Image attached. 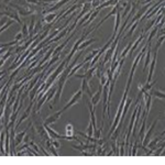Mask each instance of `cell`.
I'll list each match as a JSON object with an SVG mask.
<instances>
[{
    "mask_svg": "<svg viewBox=\"0 0 165 165\" xmlns=\"http://www.w3.org/2000/svg\"><path fill=\"white\" fill-rule=\"evenodd\" d=\"M82 89H79V90H77L76 93L74 94V95H73V97H71V99H69L68 100V102H67V104L65 105V107L63 108V109H62V111H66V110L67 109H69V108L71 107H73V106H74V105H76L77 102L79 101L80 99H82Z\"/></svg>",
    "mask_w": 165,
    "mask_h": 165,
    "instance_id": "cell-1",
    "label": "cell"
},
{
    "mask_svg": "<svg viewBox=\"0 0 165 165\" xmlns=\"http://www.w3.org/2000/svg\"><path fill=\"white\" fill-rule=\"evenodd\" d=\"M157 121H159V119H156V120L154 121L153 123L151 124V127H150V129H148V131L145 132V134L143 135V139H142V142H141V144H140V148H144V146L148 145V141H150V139H151L152 134H153L154 128H155V126H156Z\"/></svg>",
    "mask_w": 165,
    "mask_h": 165,
    "instance_id": "cell-2",
    "label": "cell"
},
{
    "mask_svg": "<svg viewBox=\"0 0 165 165\" xmlns=\"http://www.w3.org/2000/svg\"><path fill=\"white\" fill-rule=\"evenodd\" d=\"M33 124H34V129H35V131L38 132V134L41 137L42 140H47V139H51V138L49 137V134H47V132H46V130H45V128H44L43 123L35 121V123H33Z\"/></svg>",
    "mask_w": 165,
    "mask_h": 165,
    "instance_id": "cell-3",
    "label": "cell"
},
{
    "mask_svg": "<svg viewBox=\"0 0 165 165\" xmlns=\"http://www.w3.org/2000/svg\"><path fill=\"white\" fill-rule=\"evenodd\" d=\"M121 3V2H120ZM122 9H124L122 6H120V8L118 9V11H117V13H116V21H115V29H113V33H112V36H111V38H113L115 40V38L117 36V33H118L119 31V28H120V24H121V11H122Z\"/></svg>",
    "mask_w": 165,
    "mask_h": 165,
    "instance_id": "cell-4",
    "label": "cell"
},
{
    "mask_svg": "<svg viewBox=\"0 0 165 165\" xmlns=\"http://www.w3.org/2000/svg\"><path fill=\"white\" fill-rule=\"evenodd\" d=\"M32 108H33V101H30V105H29V107H28V109L27 110H24V112L22 113L21 115V117H20V119L18 120V122L16 123V126H14V129H18L20 127V124L23 122V121L25 120V119L30 116V113H31V111H32Z\"/></svg>",
    "mask_w": 165,
    "mask_h": 165,
    "instance_id": "cell-5",
    "label": "cell"
},
{
    "mask_svg": "<svg viewBox=\"0 0 165 165\" xmlns=\"http://www.w3.org/2000/svg\"><path fill=\"white\" fill-rule=\"evenodd\" d=\"M62 115H63V111L60 110V111H57V112H55V113H53V115L49 116V117L43 121V124L44 126H50V124L55 123V122L61 118V116Z\"/></svg>",
    "mask_w": 165,
    "mask_h": 165,
    "instance_id": "cell-6",
    "label": "cell"
},
{
    "mask_svg": "<svg viewBox=\"0 0 165 165\" xmlns=\"http://www.w3.org/2000/svg\"><path fill=\"white\" fill-rule=\"evenodd\" d=\"M152 98H153V96H152V95L148 93V91L145 90L144 93H143V99H144V102H145V105H144V107H145L144 112H145L146 115H148V112H150V109H151Z\"/></svg>",
    "mask_w": 165,
    "mask_h": 165,
    "instance_id": "cell-7",
    "label": "cell"
},
{
    "mask_svg": "<svg viewBox=\"0 0 165 165\" xmlns=\"http://www.w3.org/2000/svg\"><path fill=\"white\" fill-rule=\"evenodd\" d=\"M148 47H146L145 51V61H144V66H143V73H145L148 71V64H150V61H151V53H152V45L151 42H148Z\"/></svg>",
    "mask_w": 165,
    "mask_h": 165,
    "instance_id": "cell-8",
    "label": "cell"
},
{
    "mask_svg": "<svg viewBox=\"0 0 165 165\" xmlns=\"http://www.w3.org/2000/svg\"><path fill=\"white\" fill-rule=\"evenodd\" d=\"M10 128L8 126L5 127L6 131V138H5V152L6 155H10V132H9Z\"/></svg>",
    "mask_w": 165,
    "mask_h": 165,
    "instance_id": "cell-9",
    "label": "cell"
},
{
    "mask_svg": "<svg viewBox=\"0 0 165 165\" xmlns=\"http://www.w3.org/2000/svg\"><path fill=\"white\" fill-rule=\"evenodd\" d=\"M102 87H104V86L100 85V87H99L98 91H97L96 94H94L93 96L90 97L91 105H93L94 107H96L97 105L99 104V101H100V99H101V95H102Z\"/></svg>",
    "mask_w": 165,
    "mask_h": 165,
    "instance_id": "cell-10",
    "label": "cell"
},
{
    "mask_svg": "<svg viewBox=\"0 0 165 165\" xmlns=\"http://www.w3.org/2000/svg\"><path fill=\"white\" fill-rule=\"evenodd\" d=\"M31 126H32V123L30 124V126L28 127V128H25L24 130L22 132H19L18 134H16L14 135V143H16V145H20L22 142H23V138H24V135H25V133H27L28 131H29V129L31 128Z\"/></svg>",
    "mask_w": 165,
    "mask_h": 165,
    "instance_id": "cell-11",
    "label": "cell"
},
{
    "mask_svg": "<svg viewBox=\"0 0 165 165\" xmlns=\"http://www.w3.org/2000/svg\"><path fill=\"white\" fill-rule=\"evenodd\" d=\"M44 128H45L47 134H49V137L51 138L52 140H61V137H62V135H61L60 133H57V132L55 131V130H53L52 128H50L49 126H44Z\"/></svg>",
    "mask_w": 165,
    "mask_h": 165,
    "instance_id": "cell-12",
    "label": "cell"
},
{
    "mask_svg": "<svg viewBox=\"0 0 165 165\" xmlns=\"http://www.w3.org/2000/svg\"><path fill=\"white\" fill-rule=\"evenodd\" d=\"M119 0H106V1H104L102 3H100V5L97 7L95 10H101V9L104 8H107V7H115L117 3H118Z\"/></svg>",
    "mask_w": 165,
    "mask_h": 165,
    "instance_id": "cell-13",
    "label": "cell"
},
{
    "mask_svg": "<svg viewBox=\"0 0 165 165\" xmlns=\"http://www.w3.org/2000/svg\"><path fill=\"white\" fill-rule=\"evenodd\" d=\"M82 7V3H75L73 7H71V8H68L67 10H65V12H64L63 14H62V18L61 19H65L66 16H69L71 13H73L74 11H76V10H78V9H80ZM60 19V20H61Z\"/></svg>",
    "mask_w": 165,
    "mask_h": 165,
    "instance_id": "cell-14",
    "label": "cell"
},
{
    "mask_svg": "<svg viewBox=\"0 0 165 165\" xmlns=\"http://www.w3.org/2000/svg\"><path fill=\"white\" fill-rule=\"evenodd\" d=\"M67 34H68V28L66 27V28H64L63 30L61 31V32L58 33V34H57V35H56V36H55V38H53L52 40H51V41L47 42V44H51V43H52V42H57L58 40H61V38H63L64 36L67 35Z\"/></svg>",
    "mask_w": 165,
    "mask_h": 165,
    "instance_id": "cell-15",
    "label": "cell"
},
{
    "mask_svg": "<svg viewBox=\"0 0 165 165\" xmlns=\"http://www.w3.org/2000/svg\"><path fill=\"white\" fill-rule=\"evenodd\" d=\"M145 38V34H144V31H142V32H141V36H139V38H138L134 43H132L133 45H132L131 49H130V52L129 53H133V52H134L135 50L139 47V44H140L141 42L143 41V38Z\"/></svg>",
    "mask_w": 165,
    "mask_h": 165,
    "instance_id": "cell-16",
    "label": "cell"
},
{
    "mask_svg": "<svg viewBox=\"0 0 165 165\" xmlns=\"http://www.w3.org/2000/svg\"><path fill=\"white\" fill-rule=\"evenodd\" d=\"M57 16V14L56 13H53V12H50V13H47L46 16H44L43 20H42V22H44V23H46V24H51V23H53L55 20V18Z\"/></svg>",
    "mask_w": 165,
    "mask_h": 165,
    "instance_id": "cell-17",
    "label": "cell"
},
{
    "mask_svg": "<svg viewBox=\"0 0 165 165\" xmlns=\"http://www.w3.org/2000/svg\"><path fill=\"white\" fill-rule=\"evenodd\" d=\"M96 41V38H91L89 40H84L82 43L79 44V46H78V51H82V50H85L87 46H89L90 44H93L94 42Z\"/></svg>",
    "mask_w": 165,
    "mask_h": 165,
    "instance_id": "cell-18",
    "label": "cell"
},
{
    "mask_svg": "<svg viewBox=\"0 0 165 165\" xmlns=\"http://www.w3.org/2000/svg\"><path fill=\"white\" fill-rule=\"evenodd\" d=\"M5 138H6V131H1L0 133V153L6 155V152H5Z\"/></svg>",
    "mask_w": 165,
    "mask_h": 165,
    "instance_id": "cell-19",
    "label": "cell"
},
{
    "mask_svg": "<svg viewBox=\"0 0 165 165\" xmlns=\"http://www.w3.org/2000/svg\"><path fill=\"white\" fill-rule=\"evenodd\" d=\"M82 93H87L88 95H89V97H91L93 96V93H91V90H90V87H89V85H88V82H87V79H82Z\"/></svg>",
    "mask_w": 165,
    "mask_h": 165,
    "instance_id": "cell-20",
    "label": "cell"
},
{
    "mask_svg": "<svg viewBox=\"0 0 165 165\" xmlns=\"http://www.w3.org/2000/svg\"><path fill=\"white\" fill-rule=\"evenodd\" d=\"M99 12H100V11H99V10H94V11H93V13H91V14H90V16H89V19H88L87 21H86L85 23L82 24V27H88V25L90 24V23L94 21V20L96 19V16L99 14Z\"/></svg>",
    "mask_w": 165,
    "mask_h": 165,
    "instance_id": "cell-21",
    "label": "cell"
},
{
    "mask_svg": "<svg viewBox=\"0 0 165 165\" xmlns=\"http://www.w3.org/2000/svg\"><path fill=\"white\" fill-rule=\"evenodd\" d=\"M148 91H150V94H151L152 96L156 97V98H160V99H164V98H165L164 91L156 90V89H153V88H151V89H150Z\"/></svg>",
    "mask_w": 165,
    "mask_h": 165,
    "instance_id": "cell-22",
    "label": "cell"
},
{
    "mask_svg": "<svg viewBox=\"0 0 165 165\" xmlns=\"http://www.w3.org/2000/svg\"><path fill=\"white\" fill-rule=\"evenodd\" d=\"M139 23H140V22H139V21H135L134 23H133V24L131 25V28H130V31H129V32H128V33H127L126 35L123 36V40H126V38H130V36L132 35V33L134 32V30H135V29H137L138 25H139Z\"/></svg>",
    "mask_w": 165,
    "mask_h": 165,
    "instance_id": "cell-23",
    "label": "cell"
},
{
    "mask_svg": "<svg viewBox=\"0 0 165 165\" xmlns=\"http://www.w3.org/2000/svg\"><path fill=\"white\" fill-rule=\"evenodd\" d=\"M65 132L66 135H73L75 134V130H74V126L72 123H67L65 127Z\"/></svg>",
    "mask_w": 165,
    "mask_h": 165,
    "instance_id": "cell-24",
    "label": "cell"
},
{
    "mask_svg": "<svg viewBox=\"0 0 165 165\" xmlns=\"http://www.w3.org/2000/svg\"><path fill=\"white\" fill-rule=\"evenodd\" d=\"M98 51H99V50H93V51L90 52V54L87 55V56L85 57L84 62H85V63H89V62H90V61L93 60V58L95 57V56H96V54L98 53Z\"/></svg>",
    "mask_w": 165,
    "mask_h": 165,
    "instance_id": "cell-25",
    "label": "cell"
},
{
    "mask_svg": "<svg viewBox=\"0 0 165 165\" xmlns=\"http://www.w3.org/2000/svg\"><path fill=\"white\" fill-rule=\"evenodd\" d=\"M22 34H23V38L24 40H29V30H28V25L27 23H22V30H21Z\"/></svg>",
    "mask_w": 165,
    "mask_h": 165,
    "instance_id": "cell-26",
    "label": "cell"
},
{
    "mask_svg": "<svg viewBox=\"0 0 165 165\" xmlns=\"http://www.w3.org/2000/svg\"><path fill=\"white\" fill-rule=\"evenodd\" d=\"M132 46V42H130V43H128V45H127L126 47L123 49V51H122V53L120 54V58H126L127 54L130 52V49H131Z\"/></svg>",
    "mask_w": 165,
    "mask_h": 165,
    "instance_id": "cell-27",
    "label": "cell"
},
{
    "mask_svg": "<svg viewBox=\"0 0 165 165\" xmlns=\"http://www.w3.org/2000/svg\"><path fill=\"white\" fill-rule=\"evenodd\" d=\"M13 23H14V20H9V21H7V22H6L5 24H3L2 27L0 28V34H1V33H2L3 31H6V30H7V29H8V28H10L11 25L13 24Z\"/></svg>",
    "mask_w": 165,
    "mask_h": 165,
    "instance_id": "cell-28",
    "label": "cell"
},
{
    "mask_svg": "<svg viewBox=\"0 0 165 165\" xmlns=\"http://www.w3.org/2000/svg\"><path fill=\"white\" fill-rule=\"evenodd\" d=\"M29 145H30L31 148H32L33 150H34V151H35L36 153H38V155H43V154H42V152H40V148H38V145L36 144L35 142H33V141H30V142H29Z\"/></svg>",
    "mask_w": 165,
    "mask_h": 165,
    "instance_id": "cell-29",
    "label": "cell"
},
{
    "mask_svg": "<svg viewBox=\"0 0 165 165\" xmlns=\"http://www.w3.org/2000/svg\"><path fill=\"white\" fill-rule=\"evenodd\" d=\"M155 21H156V18H154V19H152V20H150V21L146 23V25H145V29H144V32H148L151 28H153L154 25H155Z\"/></svg>",
    "mask_w": 165,
    "mask_h": 165,
    "instance_id": "cell-30",
    "label": "cell"
},
{
    "mask_svg": "<svg viewBox=\"0 0 165 165\" xmlns=\"http://www.w3.org/2000/svg\"><path fill=\"white\" fill-rule=\"evenodd\" d=\"M157 31H159V28H157V25H154L153 29H152V31L150 32V36H148V42H152V38L155 36V34L157 33Z\"/></svg>",
    "mask_w": 165,
    "mask_h": 165,
    "instance_id": "cell-31",
    "label": "cell"
},
{
    "mask_svg": "<svg viewBox=\"0 0 165 165\" xmlns=\"http://www.w3.org/2000/svg\"><path fill=\"white\" fill-rule=\"evenodd\" d=\"M139 141H135L134 143H133V146L131 145V153H130V155H133V156H134V155H137V150H138V148H139Z\"/></svg>",
    "mask_w": 165,
    "mask_h": 165,
    "instance_id": "cell-32",
    "label": "cell"
},
{
    "mask_svg": "<svg viewBox=\"0 0 165 165\" xmlns=\"http://www.w3.org/2000/svg\"><path fill=\"white\" fill-rule=\"evenodd\" d=\"M16 44H18L19 45V43L16 41H12V42H9V43H0V49H2V47H10V46H13V45H16Z\"/></svg>",
    "mask_w": 165,
    "mask_h": 165,
    "instance_id": "cell-33",
    "label": "cell"
},
{
    "mask_svg": "<svg viewBox=\"0 0 165 165\" xmlns=\"http://www.w3.org/2000/svg\"><path fill=\"white\" fill-rule=\"evenodd\" d=\"M46 148H47V150H49L50 153L52 154V155H54V156H58V152L56 151V148H55L54 146L52 145V144H51V145H50V146H47Z\"/></svg>",
    "mask_w": 165,
    "mask_h": 165,
    "instance_id": "cell-34",
    "label": "cell"
},
{
    "mask_svg": "<svg viewBox=\"0 0 165 165\" xmlns=\"http://www.w3.org/2000/svg\"><path fill=\"white\" fill-rule=\"evenodd\" d=\"M86 134L88 135V137H93V134H94V127H93V124L91 123H89L88 124V127H87V130H86Z\"/></svg>",
    "mask_w": 165,
    "mask_h": 165,
    "instance_id": "cell-35",
    "label": "cell"
},
{
    "mask_svg": "<svg viewBox=\"0 0 165 165\" xmlns=\"http://www.w3.org/2000/svg\"><path fill=\"white\" fill-rule=\"evenodd\" d=\"M51 144H52L56 150L61 148V142L58 140H52V139H51Z\"/></svg>",
    "mask_w": 165,
    "mask_h": 165,
    "instance_id": "cell-36",
    "label": "cell"
},
{
    "mask_svg": "<svg viewBox=\"0 0 165 165\" xmlns=\"http://www.w3.org/2000/svg\"><path fill=\"white\" fill-rule=\"evenodd\" d=\"M28 3H31V5H43L41 0H25Z\"/></svg>",
    "mask_w": 165,
    "mask_h": 165,
    "instance_id": "cell-37",
    "label": "cell"
},
{
    "mask_svg": "<svg viewBox=\"0 0 165 165\" xmlns=\"http://www.w3.org/2000/svg\"><path fill=\"white\" fill-rule=\"evenodd\" d=\"M99 5H100V0H93V1H91V9L95 10Z\"/></svg>",
    "mask_w": 165,
    "mask_h": 165,
    "instance_id": "cell-38",
    "label": "cell"
},
{
    "mask_svg": "<svg viewBox=\"0 0 165 165\" xmlns=\"http://www.w3.org/2000/svg\"><path fill=\"white\" fill-rule=\"evenodd\" d=\"M43 3H51V2H57L60 0H41Z\"/></svg>",
    "mask_w": 165,
    "mask_h": 165,
    "instance_id": "cell-39",
    "label": "cell"
},
{
    "mask_svg": "<svg viewBox=\"0 0 165 165\" xmlns=\"http://www.w3.org/2000/svg\"><path fill=\"white\" fill-rule=\"evenodd\" d=\"M5 74H7V71H0V76H2Z\"/></svg>",
    "mask_w": 165,
    "mask_h": 165,
    "instance_id": "cell-40",
    "label": "cell"
}]
</instances>
